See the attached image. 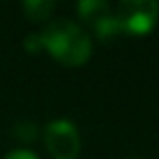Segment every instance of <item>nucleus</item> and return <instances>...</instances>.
I'll return each mask as SVG.
<instances>
[{
  "instance_id": "39448f33",
  "label": "nucleus",
  "mask_w": 159,
  "mask_h": 159,
  "mask_svg": "<svg viewBox=\"0 0 159 159\" xmlns=\"http://www.w3.org/2000/svg\"><path fill=\"white\" fill-rule=\"evenodd\" d=\"M93 30H95V36L103 43H109V40L117 39L121 34V28H119V22H117V16L113 12L105 14L103 18H99L97 22L93 24Z\"/></svg>"
},
{
  "instance_id": "f257e3e1",
  "label": "nucleus",
  "mask_w": 159,
  "mask_h": 159,
  "mask_svg": "<svg viewBox=\"0 0 159 159\" xmlns=\"http://www.w3.org/2000/svg\"><path fill=\"white\" fill-rule=\"evenodd\" d=\"M40 44L65 66H81L91 58V36L79 24L70 20H52L43 32H39Z\"/></svg>"
},
{
  "instance_id": "7ed1b4c3",
  "label": "nucleus",
  "mask_w": 159,
  "mask_h": 159,
  "mask_svg": "<svg viewBox=\"0 0 159 159\" xmlns=\"http://www.w3.org/2000/svg\"><path fill=\"white\" fill-rule=\"evenodd\" d=\"M44 143L52 159H77L81 151V137L70 121L54 119L44 129Z\"/></svg>"
},
{
  "instance_id": "20e7f679",
  "label": "nucleus",
  "mask_w": 159,
  "mask_h": 159,
  "mask_svg": "<svg viewBox=\"0 0 159 159\" xmlns=\"http://www.w3.org/2000/svg\"><path fill=\"white\" fill-rule=\"evenodd\" d=\"M77 12L81 14V18L85 22H89L93 26L99 18H103L111 10H109V4L103 2V0H83V2L77 4Z\"/></svg>"
},
{
  "instance_id": "0eeeda50",
  "label": "nucleus",
  "mask_w": 159,
  "mask_h": 159,
  "mask_svg": "<svg viewBox=\"0 0 159 159\" xmlns=\"http://www.w3.org/2000/svg\"><path fill=\"white\" fill-rule=\"evenodd\" d=\"M36 133H39V129H36V125L30 123V121H20V123H16L14 127H12V135H14L18 141H22V143L34 141Z\"/></svg>"
},
{
  "instance_id": "1a4fd4ad",
  "label": "nucleus",
  "mask_w": 159,
  "mask_h": 159,
  "mask_svg": "<svg viewBox=\"0 0 159 159\" xmlns=\"http://www.w3.org/2000/svg\"><path fill=\"white\" fill-rule=\"evenodd\" d=\"M39 48H43V44H40V36L36 34V36H30V39H26V51L28 52H34V51H39Z\"/></svg>"
},
{
  "instance_id": "f03ea898",
  "label": "nucleus",
  "mask_w": 159,
  "mask_h": 159,
  "mask_svg": "<svg viewBox=\"0 0 159 159\" xmlns=\"http://www.w3.org/2000/svg\"><path fill=\"white\" fill-rule=\"evenodd\" d=\"M121 32L143 36L155 28L159 20V4L155 0H125L115 12Z\"/></svg>"
},
{
  "instance_id": "6e6552de",
  "label": "nucleus",
  "mask_w": 159,
  "mask_h": 159,
  "mask_svg": "<svg viewBox=\"0 0 159 159\" xmlns=\"http://www.w3.org/2000/svg\"><path fill=\"white\" fill-rule=\"evenodd\" d=\"M4 159H39L32 151H28V149H14V151H10Z\"/></svg>"
},
{
  "instance_id": "423d86ee",
  "label": "nucleus",
  "mask_w": 159,
  "mask_h": 159,
  "mask_svg": "<svg viewBox=\"0 0 159 159\" xmlns=\"http://www.w3.org/2000/svg\"><path fill=\"white\" fill-rule=\"evenodd\" d=\"M22 10L26 14L28 20H47L54 10V2L52 0H26L22 4Z\"/></svg>"
}]
</instances>
